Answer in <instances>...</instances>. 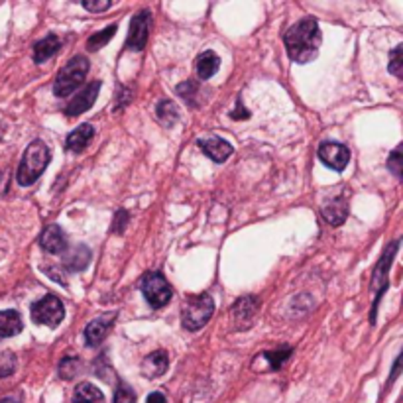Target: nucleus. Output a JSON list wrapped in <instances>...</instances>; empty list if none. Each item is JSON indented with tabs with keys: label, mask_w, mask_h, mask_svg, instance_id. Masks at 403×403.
Returning a JSON list of instances; mask_svg holds the SVG:
<instances>
[{
	"label": "nucleus",
	"mask_w": 403,
	"mask_h": 403,
	"mask_svg": "<svg viewBox=\"0 0 403 403\" xmlns=\"http://www.w3.org/2000/svg\"><path fill=\"white\" fill-rule=\"evenodd\" d=\"M283 43L292 61L305 65L313 61L320 47V30L315 18H303L283 34Z\"/></svg>",
	"instance_id": "1"
},
{
	"label": "nucleus",
	"mask_w": 403,
	"mask_h": 403,
	"mask_svg": "<svg viewBox=\"0 0 403 403\" xmlns=\"http://www.w3.org/2000/svg\"><path fill=\"white\" fill-rule=\"evenodd\" d=\"M50 148L45 146V142L42 140H34L26 148V152L22 155V162L18 166V173H16V179L22 187H30L34 185L36 181L40 179V175L43 173V169L50 164Z\"/></svg>",
	"instance_id": "2"
},
{
	"label": "nucleus",
	"mask_w": 403,
	"mask_h": 403,
	"mask_svg": "<svg viewBox=\"0 0 403 403\" xmlns=\"http://www.w3.org/2000/svg\"><path fill=\"white\" fill-rule=\"evenodd\" d=\"M215 313V299L209 293H199V295H189L183 313H181V325L185 331H199L203 329Z\"/></svg>",
	"instance_id": "3"
},
{
	"label": "nucleus",
	"mask_w": 403,
	"mask_h": 403,
	"mask_svg": "<svg viewBox=\"0 0 403 403\" xmlns=\"http://www.w3.org/2000/svg\"><path fill=\"white\" fill-rule=\"evenodd\" d=\"M89 59L85 56H75L73 59L67 61V65L57 73L56 83H54V93L56 97L65 98L73 95L81 85H83L85 77L89 73Z\"/></svg>",
	"instance_id": "4"
},
{
	"label": "nucleus",
	"mask_w": 403,
	"mask_h": 403,
	"mask_svg": "<svg viewBox=\"0 0 403 403\" xmlns=\"http://www.w3.org/2000/svg\"><path fill=\"white\" fill-rule=\"evenodd\" d=\"M400 248V240H393L386 246V250L382 254V258L378 260L374 272H372V290H374V307L370 311V323L375 325V313H378V305L384 297V293L388 292L389 287V265L395 258V252Z\"/></svg>",
	"instance_id": "5"
},
{
	"label": "nucleus",
	"mask_w": 403,
	"mask_h": 403,
	"mask_svg": "<svg viewBox=\"0 0 403 403\" xmlns=\"http://www.w3.org/2000/svg\"><path fill=\"white\" fill-rule=\"evenodd\" d=\"M140 290L144 293L146 301L152 305V309L166 307L171 301V295H173L167 279L160 272H148L140 281Z\"/></svg>",
	"instance_id": "6"
},
{
	"label": "nucleus",
	"mask_w": 403,
	"mask_h": 403,
	"mask_svg": "<svg viewBox=\"0 0 403 403\" xmlns=\"http://www.w3.org/2000/svg\"><path fill=\"white\" fill-rule=\"evenodd\" d=\"M30 313H32V320L36 325H45L50 329H56L65 317V307L56 295H45L32 305Z\"/></svg>",
	"instance_id": "7"
},
{
	"label": "nucleus",
	"mask_w": 403,
	"mask_h": 403,
	"mask_svg": "<svg viewBox=\"0 0 403 403\" xmlns=\"http://www.w3.org/2000/svg\"><path fill=\"white\" fill-rule=\"evenodd\" d=\"M150 24H152V12L150 10H140L138 14L130 22V32L126 38V47L132 52H142L148 43L150 36Z\"/></svg>",
	"instance_id": "8"
},
{
	"label": "nucleus",
	"mask_w": 403,
	"mask_h": 403,
	"mask_svg": "<svg viewBox=\"0 0 403 403\" xmlns=\"http://www.w3.org/2000/svg\"><path fill=\"white\" fill-rule=\"evenodd\" d=\"M260 309V301L258 297L248 295V297H240L235 307H232V325L237 331H246L254 325L256 313Z\"/></svg>",
	"instance_id": "9"
},
{
	"label": "nucleus",
	"mask_w": 403,
	"mask_h": 403,
	"mask_svg": "<svg viewBox=\"0 0 403 403\" xmlns=\"http://www.w3.org/2000/svg\"><path fill=\"white\" fill-rule=\"evenodd\" d=\"M98 91H100V81H93V83L87 85L81 93H77V95L65 105V109H63L65 116L75 118V116H81L83 112L89 111V109L95 105V100H97Z\"/></svg>",
	"instance_id": "10"
},
{
	"label": "nucleus",
	"mask_w": 403,
	"mask_h": 403,
	"mask_svg": "<svg viewBox=\"0 0 403 403\" xmlns=\"http://www.w3.org/2000/svg\"><path fill=\"white\" fill-rule=\"evenodd\" d=\"M319 157L327 167H331L334 171H342L350 162V150L345 144L323 142L319 146Z\"/></svg>",
	"instance_id": "11"
},
{
	"label": "nucleus",
	"mask_w": 403,
	"mask_h": 403,
	"mask_svg": "<svg viewBox=\"0 0 403 403\" xmlns=\"http://www.w3.org/2000/svg\"><path fill=\"white\" fill-rule=\"evenodd\" d=\"M114 320H116V313H105V315H100L95 320H91L87 325V329H85V342H87V347H100V342L107 338V334L112 329Z\"/></svg>",
	"instance_id": "12"
},
{
	"label": "nucleus",
	"mask_w": 403,
	"mask_h": 403,
	"mask_svg": "<svg viewBox=\"0 0 403 403\" xmlns=\"http://www.w3.org/2000/svg\"><path fill=\"white\" fill-rule=\"evenodd\" d=\"M40 246L47 254H63L67 250V237L61 230V226H57V224L45 226L43 232L40 235Z\"/></svg>",
	"instance_id": "13"
},
{
	"label": "nucleus",
	"mask_w": 403,
	"mask_h": 403,
	"mask_svg": "<svg viewBox=\"0 0 403 403\" xmlns=\"http://www.w3.org/2000/svg\"><path fill=\"white\" fill-rule=\"evenodd\" d=\"M197 146L217 164H224L235 153V148L223 138H203L197 142Z\"/></svg>",
	"instance_id": "14"
},
{
	"label": "nucleus",
	"mask_w": 403,
	"mask_h": 403,
	"mask_svg": "<svg viewBox=\"0 0 403 403\" xmlns=\"http://www.w3.org/2000/svg\"><path fill=\"white\" fill-rule=\"evenodd\" d=\"M167 366H169V358H167V352L164 350H155L152 354H148L144 362H142V374L146 378H160L167 372Z\"/></svg>",
	"instance_id": "15"
},
{
	"label": "nucleus",
	"mask_w": 403,
	"mask_h": 403,
	"mask_svg": "<svg viewBox=\"0 0 403 403\" xmlns=\"http://www.w3.org/2000/svg\"><path fill=\"white\" fill-rule=\"evenodd\" d=\"M95 136V128L91 124L77 126L65 140V148L73 153H81L89 146V142Z\"/></svg>",
	"instance_id": "16"
},
{
	"label": "nucleus",
	"mask_w": 403,
	"mask_h": 403,
	"mask_svg": "<svg viewBox=\"0 0 403 403\" xmlns=\"http://www.w3.org/2000/svg\"><path fill=\"white\" fill-rule=\"evenodd\" d=\"M320 213H323L325 221L331 224V226H340V224L347 221V217H348L347 199L334 197L333 201H329V203L323 207Z\"/></svg>",
	"instance_id": "17"
},
{
	"label": "nucleus",
	"mask_w": 403,
	"mask_h": 403,
	"mask_svg": "<svg viewBox=\"0 0 403 403\" xmlns=\"http://www.w3.org/2000/svg\"><path fill=\"white\" fill-rule=\"evenodd\" d=\"M221 67V57L217 56L215 52H203L201 56L195 59V71H197V77L201 81H207L210 79L217 71Z\"/></svg>",
	"instance_id": "18"
},
{
	"label": "nucleus",
	"mask_w": 403,
	"mask_h": 403,
	"mask_svg": "<svg viewBox=\"0 0 403 403\" xmlns=\"http://www.w3.org/2000/svg\"><path fill=\"white\" fill-rule=\"evenodd\" d=\"M89 262H91V250L83 244H79V246H75L73 250L65 254L63 268L69 270V272H83L85 268L89 265Z\"/></svg>",
	"instance_id": "19"
},
{
	"label": "nucleus",
	"mask_w": 403,
	"mask_h": 403,
	"mask_svg": "<svg viewBox=\"0 0 403 403\" xmlns=\"http://www.w3.org/2000/svg\"><path fill=\"white\" fill-rule=\"evenodd\" d=\"M59 38H57L56 34H50V36H45L43 40L34 45V61L36 63H43V61H47L50 57H54L59 52Z\"/></svg>",
	"instance_id": "20"
},
{
	"label": "nucleus",
	"mask_w": 403,
	"mask_h": 403,
	"mask_svg": "<svg viewBox=\"0 0 403 403\" xmlns=\"http://www.w3.org/2000/svg\"><path fill=\"white\" fill-rule=\"evenodd\" d=\"M22 331V319L16 311H0V338L16 336Z\"/></svg>",
	"instance_id": "21"
},
{
	"label": "nucleus",
	"mask_w": 403,
	"mask_h": 403,
	"mask_svg": "<svg viewBox=\"0 0 403 403\" xmlns=\"http://www.w3.org/2000/svg\"><path fill=\"white\" fill-rule=\"evenodd\" d=\"M73 403H105V395L102 391L89 384V382H83L75 388V393H73Z\"/></svg>",
	"instance_id": "22"
},
{
	"label": "nucleus",
	"mask_w": 403,
	"mask_h": 403,
	"mask_svg": "<svg viewBox=\"0 0 403 403\" xmlns=\"http://www.w3.org/2000/svg\"><path fill=\"white\" fill-rule=\"evenodd\" d=\"M155 116H157V120H160L162 124L173 126L179 120V109H177V105H175L173 100L164 98V100H160L157 107H155Z\"/></svg>",
	"instance_id": "23"
},
{
	"label": "nucleus",
	"mask_w": 403,
	"mask_h": 403,
	"mask_svg": "<svg viewBox=\"0 0 403 403\" xmlns=\"http://www.w3.org/2000/svg\"><path fill=\"white\" fill-rule=\"evenodd\" d=\"M116 34V24H111L109 28L100 30V32H95L89 40H87V50L89 52H97L100 47H105V43H109L114 38Z\"/></svg>",
	"instance_id": "24"
},
{
	"label": "nucleus",
	"mask_w": 403,
	"mask_h": 403,
	"mask_svg": "<svg viewBox=\"0 0 403 403\" xmlns=\"http://www.w3.org/2000/svg\"><path fill=\"white\" fill-rule=\"evenodd\" d=\"M292 354L293 348L287 347V345H283V347L278 348V350H268L262 356H264V360L270 362V370H278V368L283 366V362L287 360Z\"/></svg>",
	"instance_id": "25"
},
{
	"label": "nucleus",
	"mask_w": 403,
	"mask_h": 403,
	"mask_svg": "<svg viewBox=\"0 0 403 403\" xmlns=\"http://www.w3.org/2000/svg\"><path fill=\"white\" fill-rule=\"evenodd\" d=\"M83 370V364L79 358H63V360L59 362V366H57V372L59 375L63 378V380H73L75 375L79 374Z\"/></svg>",
	"instance_id": "26"
},
{
	"label": "nucleus",
	"mask_w": 403,
	"mask_h": 403,
	"mask_svg": "<svg viewBox=\"0 0 403 403\" xmlns=\"http://www.w3.org/2000/svg\"><path fill=\"white\" fill-rule=\"evenodd\" d=\"M177 95L181 98H185L191 107H195L197 105L195 97L199 95V85H197V81H185V83L177 85Z\"/></svg>",
	"instance_id": "27"
},
{
	"label": "nucleus",
	"mask_w": 403,
	"mask_h": 403,
	"mask_svg": "<svg viewBox=\"0 0 403 403\" xmlns=\"http://www.w3.org/2000/svg\"><path fill=\"white\" fill-rule=\"evenodd\" d=\"M114 403H136V393L126 382H120L116 393H114Z\"/></svg>",
	"instance_id": "28"
},
{
	"label": "nucleus",
	"mask_w": 403,
	"mask_h": 403,
	"mask_svg": "<svg viewBox=\"0 0 403 403\" xmlns=\"http://www.w3.org/2000/svg\"><path fill=\"white\" fill-rule=\"evenodd\" d=\"M402 52H403V45H397L391 54H389V65L388 69L391 75H395V77H402L403 75V63H402Z\"/></svg>",
	"instance_id": "29"
},
{
	"label": "nucleus",
	"mask_w": 403,
	"mask_h": 403,
	"mask_svg": "<svg viewBox=\"0 0 403 403\" xmlns=\"http://www.w3.org/2000/svg\"><path fill=\"white\" fill-rule=\"evenodd\" d=\"M16 370V356L12 352H0V378H6Z\"/></svg>",
	"instance_id": "30"
},
{
	"label": "nucleus",
	"mask_w": 403,
	"mask_h": 403,
	"mask_svg": "<svg viewBox=\"0 0 403 403\" xmlns=\"http://www.w3.org/2000/svg\"><path fill=\"white\" fill-rule=\"evenodd\" d=\"M402 148H395L393 152L389 153V157H388V169L397 177V179H402V171H403V167H402Z\"/></svg>",
	"instance_id": "31"
},
{
	"label": "nucleus",
	"mask_w": 403,
	"mask_h": 403,
	"mask_svg": "<svg viewBox=\"0 0 403 403\" xmlns=\"http://www.w3.org/2000/svg\"><path fill=\"white\" fill-rule=\"evenodd\" d=\"M81 6H83L85 10H89V12H105V10H109L112 6V2H105V0H83L81 2Z\"/></svg>",
	"instance_id": "32"
},
{
	"label": "nucleus",
	"mask_w": 403,
	"mask_h": 403,
	"mask_svg": "<svg viewBox=\"0 0 403 403\" xmlns=\"http://www.w3.org/2000/svg\"><path fill=\"white\" fill-rule=\"evenodd\" d=\"M126 223H128V213H126V210H118V213L114 215V226H112V230H114V232H122Z\"/></svg>",
	"instance_id": "33"
},
{
	"label": "nucleus",
	"mask_w": 403,
	"mask_h": 403,
	"mask_svg": "<svg viewBox=\"0 0 403 403\" xmlns=\"http://www.w3.org/2000/svg\"><path fill=\"white\" fill-rule=\"evenodd\" d=\"M250 116V112L246 111L244 107H242V102L238 100L237 102V111L230 112V118H235V120H244V118H248Z\"/></svg>",
	"instance_id": "34"
},
{
	"label": "nucleus",
	"mask_w": 403,
	"mask_h": 403,
	"mask_svg": "<svg viewBox=\"0 0 403 403\" xmlns=\"http://www.w3.org/2000/svg\"><path fill=\"white\" fill-rule=\"evenodd\" d=\"M166 395L162 393V391H153L148 395V403H166Z\"/></svg>",
	"instance_id": "35"
},
{
	"label": "nucleus",
	"mask_w": 403,
	"mask_h": 403,
	"mask_svg": "<svg viewBox=\"0 0 403 403\" xmlns=\"http://www.w3.org/2000/svg\"><path fill=\"white\" fill-rule=\"evenodd\" d=\"M0 403H22V395H20V393H12V395H8V397H2Z\"/></svg>",
	"instance_id": "36"
}]
</instances>
